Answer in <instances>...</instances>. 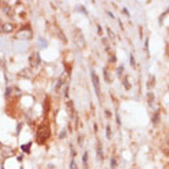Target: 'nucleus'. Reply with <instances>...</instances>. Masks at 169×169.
Here are the masks:
<instances>
[{
  "mask_svg": "<svg viewBox=\"0 0 169 169\" xmlns=\"http://www.w3.org/2000/svg\"><path fill=\"white\" fill-rule=\"evenodd\" d=\"M50 132H49V126L47 125H41L38 128V132H37V141L39 144H44L45 140L49 137Z\"/></svg>",
  "mask_w": 169,
  "mask_h": 169,
  "instance_id": "obj_1",
  "label": "nucleus"
},
{
  "mask_svg": "<svg viewBox=\"0 0 169 169\" xmlns=\"http://www.w3.org/2000/svg\"><path fill=\"white\" fill-rule=\"evenodd\" d=\"M91 76H92V81H93V86H94V91H96L97 96L99 97V96H101V86H99V78H98V76L96 75V72H94V71H92Z\"/></svg>",
  "mask_w": 169,
  "mask_h": 169,
  "instance_id": "obj_2",
  "label": "nucleus"
},
{
  "mask_svg": "<svg viewBox=\"0 0 169 169\" xmlns=\"http://www.w3.org/2000/svg\"><path fill=\"white\" fill-rule=\"evenodd\" d=\"M97 156L99 159H103V151H102V142L97 140Z\"/></svg>",
  "mask_w": 169,
  "mask_h": 169,
  "instance_id": "obj_3",
  "label": "nucleus"
},
{
  "mask_svg": "<svg viewBox=\"0 0 169 169\" xmlns=\"http://www.w3.org/2000/svg\"><path fill=\"white\" fill-rule=\"evenodd\" d=\"M12 30H14V26L11 23H5L4 27H3V31L4 32H11Z\"/></svg>",
  "mask_w": 169,
  "mask_h": 169,
  "instance_id": "obj_4",
  "label": "nucleus"
},
{
  "mask_svg": "<svg viewBox=\"0 0 169 169\" xmlns=\"http://www.w3.org/2000/svg\"><path fill=\"white\" fill-rule=\"evenodd\" d=\"M68 107H69V113H70V117H74V111H75V109H74V104H72V102H68Z\"/></svg>",
  "mask_w": 169,
  "mask_h": 169,
  "instance_id": "obj_5",
  "label": "nucleus"
},
{
  "mask_svg": "<svg viewBox=\"0 0 169 169\" xmlns=\"http://www.w3.org/2000/svg\"><path fill=\"white\" fill-rule=\"evenodd\" d=\"M87 159H88V154L85 153L83 154V158H82V163H83V167L85 168H87Z\"/></svg>",
  "mask_w": 169,
  "mask_h": 169,
  "instance_id": "obj_6",
  "label": "nucleus"
},
{
  "mask_svg": "<svg viewBox=\"0 0 169 169\" xmlns=\"http://www.w3.org/2000/svg\"><path fill=\"white\" fill-rule=\"evenodd\" d=\"M38 42H39V48H42V49H43V48H45V47H47V42H45V39L39 38V41H38Z\"/></svg>",
  "mask_w": 169,
  "mask_h": 169,
  "instance_id": "obj_7",
  "label": "nucleus"
},
{
  "mask_svg": "<svg viewBox=\"0 0 169 169\" xmlns=\"http://www.w3.org/2000/svg\"><path fill=\"white\" fill-rule=\"evenodd\" d=\"M21 148L23 150V152H30V145H23L21 146Z\"/></svg>",
  "mask_w": 169,
  "mask_h": 169,
  "instance_id": "obj_8",
  "label": "nucleus"
},
{
  "mask_svg": "<svg viewBox=\"0 0 169 169\" xmlns=\"http://www.w3.org/2000/svg\"><path fill=\"white\" fill-rule=\"evenodd\" d=\"M70 169H77V167H76V162H75V159H72V161H71V163H70Z\"/></svg>",
  "mask_w": 169,
  "mask_h": 169,
  "instance_id": "obj_9",
  "label": "nucleus"
},
{
  "mask_svg": "<svg viewBox=\"0 0 169 169\" xmlns=\"http://www.w3.org/2000/svg\"><path fill=\"white\" fill-rule=\"evenodd\" d=\"M105 135H107L108 138H110V136H111V135H110V126H109V125H107V132H105Z\"/></svg>",
  "mask_w": 169,
  "mask_h": 169,
  "instance_id": "obj_10",
  "label": "nucleus"
},
{
  "mask_svg": "<svg viewBox=\"0 0 169 169\" xmlns=\"http://www.w3.org/2000/svg\"><path fill=\"white\" fill-rule=\"evenodd\" d=\"M121 71H123V66L119 68V70H118V76H121Z\"/></svg>",
  "mask_w": 169,
  "mask_h": 169,
  "instance_id": "obj_11",
  "label": "nucleus"
},
{
  "mask_svg": "<svg viewBox=\"0 0 169 169\" xmlns=\"http://www.w3.org/2000/svg\"><path fill=\"white\" fill-rule=\"evenodd\" d=\"M114 167H115V159L113 158V159H111V168H114Z\"/></svg>",
  "mask_w": 169,
  "mask_h": 169,
  "instance_id": "obj_12",
  "label": "nucleus"
},
{
  "mask_svg": "<svg viewBox=\"0 0 169 169\" xmlns=\"http://www.w3.org/2000/svg\"><path fill=\"white\" fill-rule=\"evenodd\" d=\"M108 32H109V36H110L111 38H114V35H113V32H111L110 30H108Z\"/></svg>",
  "mask_w": 169,
  "mask_h": 169,
  "instance_id": "obj_13",
  "label": "nucleus"
},
{
  "mask_svg": "<svg viewBox=\"0 0 169 169\" xmlns=\"http://www.w3.org/2000/svg\"><path fill=\"white\" fill-rule=\"evenodd\" d=\"M64 136H65V130H63V132L60 134V138H63Z\"/></svg>",
  "mask_w": 169,
  "mask_h": 169,
  "instance_id": "obj_14",
  "label": "nucleus"
},
{
  "mask_svg": "<svg viewBox=\"0 0 169 169\" xmlns=\"http://www.w3.org/2000/svg\"><path fill=\"white\" fill-rule=\"evenodd\" d=\"M130 59H131V65L134 66V65H135V63H134V58H132V55L130 56Z\"/></svg>",
  "mask_w": 169,
  "mask_h": 169,
  "instance_id": "obj_15",
  "label": "nucleus"
},
{
  "mask_svg": "<svg viewBox=\"0 0 169 169\" xmlns=\"http://www.w3.org/2000/svg\"><path fill=\"white\" fill-rule=\"evenodd\" d=\"M124 12H125V14H126V15H128V16H129V11H128V10H126V9H124Z\"/></svg>",
  "mask_w": 169,
  "mask_h": 169,
  "instance_id": "obj_16",
  "label": "nucleus"
}]
</instances>
